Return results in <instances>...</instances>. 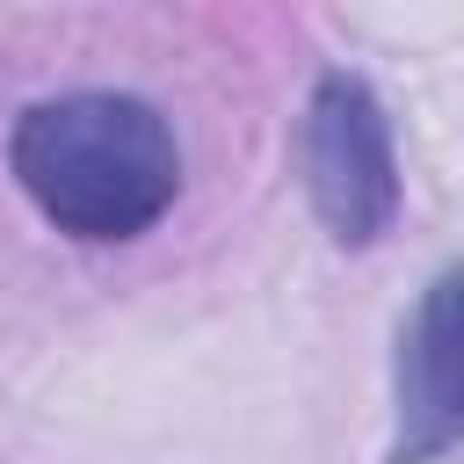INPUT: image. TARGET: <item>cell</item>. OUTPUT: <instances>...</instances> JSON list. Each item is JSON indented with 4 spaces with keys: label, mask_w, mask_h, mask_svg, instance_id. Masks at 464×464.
I'll return each mask as SVG.
<instances>
[{
    "label": "cell",
    "mask_w": 464,
    "mask_h": 464,
    "mask_svg": "<svg viewBox=\"0 0 464 464\" xmlns=\"http://www.w3.org/2000/svg\"><path fill=\"white\" fill-rule=\"evenodd\" d=\"M297 167L319 225L341 246H377L399 218V152L392 116L355 72H319L297 123Z\"/></svg>",
    "instance_id": "obj_2"
},
{
    "label": "cell",
    "mask_w": 464,
    "mask_h": 464,
    "mask_svg": "<svg viewBox=\"0 0 464 464\" xmlns=\"http://www.w3.org/2000/svg\"><path fill=\"white\" fill-rule=\"evenodd\" d=\"M392 464H435L464 442V261L428 276L392 362Z\"/></svg>",
    "instance_id": "obj_3"
},
{
    "label": "cell",
    "mask_w": 464,
    "mask_h": 464,
    "mask_svg": "<svg viewBox=\"0 0 464 464\" xmlns=\"http://www.w3.org/2000/svg\"><path fill=\"white\" fill-rule=\"evenodd\" d=\"M7 167L44 225L87 246H116L152 232L181 196L174 123L145 94H51L29 102L7 130Z\"/></svg>",
    "instance_id": "obj_1"
}]
</instances>
